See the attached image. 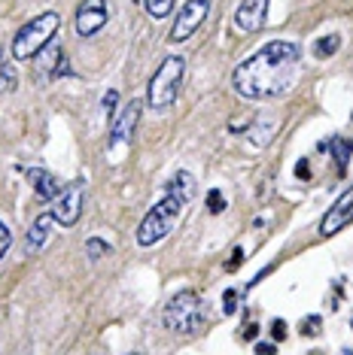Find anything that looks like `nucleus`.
I'll return each instance as SVG.
<instances>
[{
  "mask_svg": "<svg viewBox=\"0 0 353 355\" xmlns=\"http://www.w3.org/2000/svg\"><path fill=\"white\" fill-rule=\"evenodd\" d=\"M299 64H302L299 46L286 43V40H271L259 52H253L247 61L238 64L231 83H235L240 98H250V101L277 98V94H284L295 83Z\"/></svg>",
  "mask_w": 353,
  "mask_h": 355,
  "instance_id": "obj_1",
  "label": "nucleus"
},
{
  "mask_svg": "<svg viewBox=\"0 0 353 355\" xmlns=\"http://www.w3.org/2000/svg\"><path fill=\"white\" fill-rule=\"evenodd\" d=\"M162 322L174 334H198L207 322V304L195 292H180L165 304Z\"/></svg>",
  "mask_w": 353,
  "mask_h": 355,
  "instance_id": "obj_2",
  "label": "nucleus"
},
{
  "mask_svg": "<svg viewBox=\"0 0 353 355\" xmlns=\"http://www.w3.org/2000/svg\"><path fill=\"white\" fill-rule=\"evenodd\" d=\"M61 28V15L58 12H43L37 19H31L28 25L19 28V34L13 40V58L15 61H31L37 58L46 46L52 43V37Z\"/></svg>",
  "mask_w": 353,
  "mask_h": 355,
  "instance_id": "obj_3",
  "label": "nucleus"
},
{
  "mask_svg": "<svg viewBox=\"0 0 353 355\" xmlns=\"http://www.w3.org/2000/svg\"><path fill=\"white\" fill-rule=\"evenodd\" d=\"M183 73H186V61L180 55H171L158 64V70L152 73L149 85H147V103L152 110H167L180 94L183 85Z\"/></svg>",
  "mask_w": 353,
  "mask_h": 355,
  "instance_id": "obj_4",
  "label": "nucleus"
},
{
  "mask_svg": "<svg viewBox=\"0 0 353 355\" xmlns=\"http://www.w3.org/2000/svg\"><path fill=\"white\" fill-rule=\"evenodd\" d=\"M186 207L180 198H174V195H167L162 198L156 207L149 209L147 216H143V222H140V228H138V243L140 246H152V243H158L162 237H167V234L174 231V225L176 219H180V209Z\"/></svg>",
  "mask_w": 353,
  "mask_h": 355,
  "instance_id": "obj_5",
  "label": "nucleus"
},
{
  "mask_svg": "<svg viewBox=\"0 0 353 355\" xmlns=\"http://www.w3.org/2000/svg\"><path fill=\"white\" fill-rule=\"evenodd\" d=\"M211 3L213 0H189V3H183L180 12H176V21H174L167 40H171V43H183V40H189L198 28L204 25L207 12H211Z\"/></svg>",
  "mask_w": 353,
  "mask_h": 355,
  "instance_id": "obj_6",
  "label": "nucleus"
},
{
  "mask_svg": "<svg viewBox=\"0 0 353 355\" xmlns=\"http://www.w3.org/2000/svg\"><path fill=\"white\" fill-rule=\"evenodd\" d=\"M79 213H83V185L79 182H70L64 191H58L55 195V222L64 225V228H74V225L79 222Z\"/></svg>",
  "mask_w": 353,
  "mask_h": 355,
  "instance_id": "obj_7",
  "label": "nucleus"
},
{
  "mask_svg": "<svg viewBox=\"0 0 353 355\" xmlns=\"http://www.w3.org/2000/svg\"><path fill=\"white\" fill-rule=\"evenodd\" d=\"M107 19H110V10L104 0H83L76 10V19H74L76 37H95L104 25H107Z\"/></svg>",
  "mask_w": 353,
  "mask_h": 355,
  "instance_id": "obj_8",
  "label": "nucleus"
},
{
  "mask_svg": "<svg viewBox=\"0 0 353 355\" xmlns=\"http://www.w3.org/2000/svg\"><path fill=\"white\" fill-rule=\"evenodd\" d=\"M350 222H353V185L326 209L323 222H320V234H323V237H335V234L344 231Z\"/></svg>",
  "mask_w": 353,
  "mask_h": 355,
  "instance_id": "obj_9",
  "label": "nucleus"
},
{
  "mask_svg": "<svg viewBox=\"0 0 353 355\" xmlns=\"http://www.w3.org/2000/svg\"><path fill=\"white\" fill-rule=\"evenodd\" d=\"M140 122V103L131 101L128 107L122 110V116L116 119L113 125H110V149H122L131 143V134H134V125Z\"/></svg>",
  "mask_w": 353,
  "mask_h": 355,
  "instance_id": "obj_10",
  "label": "nucleus"
},
{
  "mask_svg": "<svg viewBox=\"0 0 353 355\" xmlns=\"http://www.w3.org/2000/svg\"><path fill=\"white\" fill-rule=\"evenodd\" d=\"M265 19H268V0H240L235 10V25L244 31V34L262 31Z\"/></svg>",
  "mask_w": 353,
  "mask_h": 355,
  "instance_id": "obj_11",
  "label": "nucleus"
},
{
  "mask_svg": "<svg viewBox=\"0 0 353 355\" xmlns=\"http://www.w3.org/2000/svg\"><path fill=\"white\" fill-rule=\"evenodd\" d=\"M52 225H55V216H52V213H43V216H37V219L31 222L28 237H25L28 252H40V249L49 243V237H52Z\"/></svg>",
  "mask_w": 353,
  "mask_h": 355,
  "instance_id": "obj_12",
  "label": "nucleus"
},
{
  "mask_svg": "<svg viewBox=\"0 0 353 355\" xmlns=\"http://www.w3.org/2000/svg\"><path fill=\"white\" fill-rule=\"evenodd\" d=\"M28 180H31V185H34V195H37V200H55V195L61 191L58 180H55L52 173L40 171V167H34V171H28Z\"/></svg>",
  "mask_w": 353,
  "mask_h": 355,
  "instance_id": "obj_13",
  "label": "nucleus"
},
{
  "mask_svg": "<svg viewBox=\"0 0 353 355\" xmlns=\"http://www.w3.org/2000/svg\"><path fill=\"white\" fill-rule=\"evenodd\" d=\"M167 195H174V198H180L183 204H189L192 195H195V180L186 173V171H180L174 176L171 182H167Z\"/></svg>",
  "mask_w": 353,
  "mask_h": 355,
  "instance_id": "obj_14",
  "label": "nucleus"
},
{
  "mask_svg": "<svg viewBox=\"0 0 353 355\" xmlns=\"http://www.w3.org/2000/svg\"><path fill=\"white\" fill-rule=\"evenodd\" d=\"M15 85H19V76H15L13 64L6 61V55L0 52V92H15Z\"/></svg>",
  "mask_w": 353,
  "mask_h": 355,
  "instance_id": "obj_15",
  "label": "nucleus"
},
{
  "mask_svg": "<svg viewBox=\"0 0 353 355\" xmlns=\"http://www.w3.org/2000/svg\"><path fill=\"white\" fill-rule=\"evenodd\" d=\"M338 46H341V37H338V34H329V37H323V40H317L314 52H317V58H329V55L338 52Z\"/></svg>",
  "mask_w": 353,
  "mask_h": 355,
  "instance_id": "obj_16",
  "label": "nucleus"
},
{
  "mask_svg": "<svg viewBox=\"0 0 353 355\" xmlns=\"http://www.w3.org/2000/svg\"><path fill=\"white\" fill-rule=\"evenodd\" d=\"M143 10H147L152 19H165V15L174 10V0H143Z\"/></svg>",
  "mask_w": 353,
  "mask_h": 355,
  "instance_id": "obj_17",
  "label": "nucleus"
},
{
  "mask_svg": "<svg viewBox=\"0 0 353 355\" xmlns=\"http://www.w3.org/2000/svg\"><path fill=\"white\" fill-rule=\"evenodd\" d=\"M85 246H88L85 252H88V258H92V261H98L101 255H107V252H110V243H104V240H98V237H92Z\"/></svg>",
  "mask_w": 353,
  "mask_h": 355,
  "instance_id": "obj_18",
  "label": "nucleus"
},
{
  "mask_svg": "<svg viewBox=\"0 0 353 355\" xmlns=\"http://www.w3.org/2000/svg\"><path fill=\"white\" fill-rule=\"evenodd\" d=\"M332 152H335V161H338V171L344 173V171H347V155H350V149L347 146H344V140H332Z\"/></svg>",
  "mask_w": 353,
  "mask_h": 355,
  "instance_id": "obj_19",
  "label": "nucleus"
},
{
  "mask_svg": "<svg viewBox=\"0 0 353 355\" xmlns=\"http://www.w3.org/2000/svg\"><path fill=\"white\" fill-rule=\"evenodd\" d=\"M207 209H211V213H222V209H226V198H222L220 189H213L211 195H207Z\"/></svg>",
  "mask_w": 353,
  "mask_h": 355,
  "instance_id": "obj_20",
  "label": "nucleus"
},
{
  "mask_svg": "<svg viewBox=\"0 0 353 355\" xmlns=\"http://www.w3.org/2000/svg\"><path fill=\"white\" fill-rule=\"evenodd\" d=\"M10 246H13V234H10V228H6L3 222H0V258L10 252Z\"/></svg>",
  "mask_w": 353,
  "mask_h": 355,
  "instance_id": "obj_21",
  "label": "nucleus"
},
{
  "mask_svg": "<svg viewBox=\"0 0 353 355\" xmlns=\"http://www.w3.org/2000/svg\"><path fill=\"white\" fill-rule=\"evenodd\" d=\"M222 310H226L229 316L238 310V292H235V288H229V292L222 295Z\"/></svg>",
  "mask_w": 353,
  "mask_h": 355,
  "instance_id": "obj_22",
  "label": "nucleus"
},
{
  "mask_svg": "<svg viewBox=\"0 0 353 355\" xmlns=\"http://www.w3.org/2000/svg\"><path fill=\"white\" fill-rule=\"evenodd\" d=\"M271 337H274L277 343L286 337V322H284V319H274V322H271Z\"/></svg>",
  "mask_w": 353,
  "mask_h": 355,
  "instance_id": "obj_23",
  "label": "nucleus"
},
{
  "mask_svg": "<svg viewBox=\"0 0 353 355\" xmlns=\"http://www.w3.org/2000/svg\"><path fill=\"white\" fill-rule=\"evenodd\" d=\"M320 325H323V319H320V316H308V322L302 325V334H317Z\"/></svg>",
  "mask_w": 353,
  "mask_h": 355,
  "instance_id": "obj_24",
  "label": "nucleus"
},
{
  "mask_svg": "<svg viewBox=\"0 0 353 355\" xmlns=\"http://www.w3.org/2000/svg\"><path fill=\"white\" fill-rule=\"evenodd\" d=\"M116 101H119V92H107V98H104V112H107V119H110V112L116 110Z\"/></svg>",
  "mask_w": 353,
  "mask_h": 355,
  "instance_id": "obj_25",
  "label": "nucleus"
},
{
  "mask_svg": "<svg viewBox=\"0 0 353 355\" xmlns=\"http://www.w3.org/2000/svg\"><path fill=\"white\" fill-rule=\"evenodd\" d=\"M295 176H302V180H311V173H308V161H299V164H295Z\"/></svg>",
  "mask_w": 353,
  "mask_h": 355,
  "instance_id": "obj_26",
  "label": "nucleus"
},
{
  "mask_svg": "<svg viewBox=\"0 0 353 355\" xmlns=\"http://www.w3.org/2000/svg\"><path fill=\"white\" fill-rule=\"evenodd\" d=\"M240 261H244V252H240V249H235V255H231V261L226 264V270H235Z\"/></svg>",
  "mask_w": 353,
  "mask_h": 355,
  "instance_id": "obj_27",
  "label": "nucleus"
},
{
  "mask_svg": "<svg viewBox=\"0 0 353 355\" xmlns=\"http://www.w3.org/2000/svg\"><path fill=\"white\" fill-rule=\"evenodd\" d=\"M256 352H259V355H268V352H277V346H274V343H259V346H256Z\"/></svg>",
  "mask_w": 353,
  "mask_h": 355,
  "instance_id": "obj_28",
  "label": "nucleus"
},
{
  "mask_svg": "<svg viewBox=\"0 0 353 355\" xmlns=\"http://www.w3.org/2000/svg\"><path fill=\"white\" fill-rule=\"evenodd\" d=\"M256 334H259V325H250V328L244 331V337H247V340H250V337H256Z\"/></svg>",
  "mask_w": 353,
  "mask_h": 355,
  "instance_id": "obj_29",
  "label": "nucleus"
}]
</instances>
